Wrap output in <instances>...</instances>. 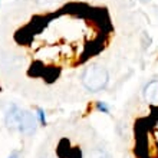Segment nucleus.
I'll use <instances>...</instances> for the list:
<instances>
[{"instance_id": "nucleus-8", "label": "nucleus", "mask_w": 158, "mask_h": 158, "mask_svg": "<svg viewBox=\"0 0 158 158\" xmlns=\"http://www.w3.org/2000/svg\"><path fill=\"white\" fill-rule=\"evenodd\" d=\"M59 0H36V3L39 4V6H42V7H48V6H52V4L58 3Z\"/></svg>"}, {"instance_id": "nucleus-7", "label": "nucleus", "mask_w": 158, "mask_h": 158, "mask_svg": "<svg viewBox=\"0 0 158 158\" xmlns=\"http://www.w3.org/2000/svg\"><path fill=\"white\" fill-rule=\"evenodd\" d=\"M88 158H109L108 152L104 150H101V148H95V150H92L88 155Z\"/></svg>"}, {"instance_id": "nucleus-2", "label": "nucleus", "mask_w": 158, "mask_h": 158, "mask_svg": "<svg viewBox=\"0 0 158 158\" xmlns=\"http://www.w3.org/2000/svg\"><path fill=\"white\" fill-rule=\"evenodd\" d=\"M38 118L36 114L29 111V109L22 108L20 117H19V124H17V132L23 134V135H33L38 129Z\"/></svg>"}, {"instance_id": "nucleus-4", "label": "nucleus", "mask_w": 158, "mask_h": 158, "mask_svg": "<svg viewBox=\"0 0 158 158\" xmlns=\"http://www.w3.org/2000/svg\"><path fill=\"white\" fill-rule=\"evenodd\" d=\"M144 99L151 105H158V79H152L145 83L142 89Z\"/></svg>"}, {"instance_id": "nucleus-9", "label": "nucleus", "mask_w": 158, "mask_h": 158, "mask_svg": "<svg viewBox=\"0 0 158 158\" xmlns=\"http://www.w3.org/2000/svg\"><path fill=\"white\" fill-rule=\"evenodd\" d=\"M6 158H22V152L19 150H13Z\"/></svg>"}, {"instance_id": "nucleus-5", "label": "nucleus", "mask_w": 158, "mask_h": 158, "mask_svg": "<svg viewBox=\"0 0 158 158\" xmlns=\"http://www.w3.org/2000/svg\"><path fill=\"white\" fill-rule=\"evenodd\" d=\"M35 114H36V118H38L39 125H40V127H46V125H48V118H46L45 108L38 106V108H36V111H35Z\"/></svg>"}, {"instance_id": "nucleus-6", "label": "nucleus", "mask_w": 158, "mask_h": 158, "mask_svg": "<svg viewBox=\"0 0 158 158\" xmlns=\"http://www.w3.org/2000/svg\"><path fill=\"white\" fill-rule=\"evenodd\" d=\"M95 111L99 114H105V115H109L111 114V108H109V105L104 101H98L95 104Z\"/></svg>"}, {"instance_id": "nucleus-3", "label": "nucleus", "mask_w": 158, "mask_h": 158, "mask_svg": "<svg viewBox=\"0 0 158 158\" xmlns=\"http://www.w3.org/2000/svg\"><path fill=\"white\" fill-rule=\"evenodd\" d=\"M22 108L17 104H12L4 114V127L9 131H17V124H19V117H20Z\"/></svg>"}, {"instance_id": "nucleus-1", "label": "nucleus", "mask_w": 158, "mask_h": 158, "mask_svg": "<svg viewBox=\"0 0 158 158\" xmlns=\"http://www.w3.org/2000/svg\"><path fill=\"white\" fill-rule=\"evenodd\" d=\"M81 82L83 88L89 92H99L108 86L109 83V72L102 65L94 63L85 68L81 75Z\"/></svg>"}]
</instances>
